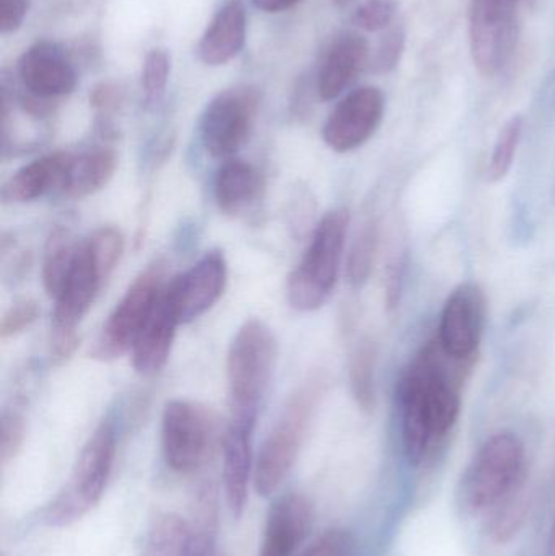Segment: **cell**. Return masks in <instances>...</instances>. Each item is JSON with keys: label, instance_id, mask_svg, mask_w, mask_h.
<instances>
[{"label": "cell", "instance_id": "obj_1", "mask_svg": "<svg viewBox=\"0 0 555 556\" xmlns=\"http://www.w3.org/2000/svg\"><path fill=\"white\" fill-rule=\"evenodd\" d=\"M475 359L450 356L439 340L427 343L398 384L404 453L414 466L426 463L455 427L462 388Z\"/></svg>", "mask_w": 555, "mask_h": 556}, {"label": "cell", "instance_id": "obj_2", "mask_svg": "<svg viewBox=\"0 0 555 556\" xmlns=\"http://www.w3.org/2000/svg\"><path fill=\"white\" fill-rule=\"evenodd\" d=\"M116 459V433L103 421L81 447L71 476L46 505L42 521L49 528H68L81 521L103 498Z\"/></svg>", "mask_w": 555, "mask_h": 556}, {"label": "cell", "instance_id": "obj_3", "mask_svg": "<svg viewBox=\"0 0 555 556\" xmlns=\"http://www.w3.org/2000/svg\"><path fill=\"white\" fill-rule=\"evenodd\" d=\"M277 342L261 319L244 320L237 330L227 356L230 418L254 421L269 389L276 366Z\"/></svg>", "mask_w": 555, "mask_h": 556}, {"label": "cell", "instance_id": "obj_4", "mask_svg": "<svg viewBox=\"0 0 555 556\" xmlns=\"http://www.w3.org/2000/svg\"><path fill=\"white\" fill-rule=\"evenodd\" d=\"M527 479L524 443L514 433L489 438L472 457L459 483V503L472 515L489 513L517 490Z\"/></svg>", "mask_w": 555, "mask_h": 556}, {"label": "cell", "instance_id": "obj_5", "mask_svg": "<svg viewBox=\"0 0 555 556\" xmlns=\"http://www.w3.org/2000/svg\"><path fill=\"white\" fill-rule=\"evenodd\" d=\"M325 392V379L312 378L287 402L276 427L261 446L254 464L253 485L257 495L269 498L282 486L299 459L313 414Z\"/></svg>", "mask_w": 555, "mask_h": 556}, {"label": "cell", "instance_id": "obj_6", "mask_svg": "<svg viewBox=\"0 0 555 556\" xmlns=\"http://www.w3.org/2000/svg\"><path fill=\"white\" fill-rule=\"evenodd\" d=\"M349 230V212H328L315 228L303 260L290 274L287 298L297 311H315L335 290Z\"/></svg>", "mask_w": 555, "mask_h": 556}, {"label": "cell", "instance_id": "obj_7", "mask_svg": "<svg viewBox=\"0 0 555 556\" xmlns=\"http://www.w3.org/2000/svg\"><path fill=\"white\" fill-rule=\"evenodd\" d=\"M104 280L106 278L101 276L87 240L81 241L77 244L74 263L65 278L64 287L54 300L51 340H49L52 362H65L77 349L78 324L90 309Z\"/></svg>", "mask_w": 555, "mask_h": 556}, {"label": "cell", "instance_id": "obj_8", "mask_svg": "<svg viewBox=\"0 0 555 556\" xmlns=\"http://www.w3.org/2000/svg\"><path fill=\"white\" fill-rule=\"evenodd\" d=\"M215 425L202 405L175 399L162 417V450L166 466L178 473H194L211 459Z\"/></svg>", "mask_w": 555, "mask_h": 556}, {"label": "cell", "instance_id": "obj_9", "mask_svg": "<svg viewBox=\"0 0 555 556\" xmlns=\"http://www.w3.org/2000/svg\"><path fill=\"white\" fill-rule=\"evenodd\" d=\"M260 104L261 91L253 85L218 93L201 119V139L207 153L222 160L234 156L250 139Z\"/></svg>", "mask_w": 555, "mask_h": 556}, {"label": "cell", "instance_id": "obj_10", "mask_svg": "<svg viewBox=\"0 0 555 556\" xmlns=\"http://www.w3.org/2000/svg\"><path fill=\"white\" fill-rule=\"evenodd\" d=\"M520 0H472L469 45L481 74L494 77L510 61L517 41Z\"/></svg>", "mask_w": 555, "mask_h": 556}, {"label": "cell", "instance_id": "obj_11", "mask_svg": "<svg viewBox=\"0 0 555 556\" xmlns=\"http://www.w3.org/2000/svg\"><path fill=\"white\" fill-rule=\"evenodd\" d=\"M163 290L165 285L159 269L147 270L137 277L108 317L94 345L93 355L104 362L130 352L147 320L152 316Z\"/></svg>", "mask_w": 555, "mask_h": 556}, {"label": "cell", "instance_id": "obj_12", "mask_svg": "<svg viewBox=\"0 0 555 556\" xmlns=\"http://www.w3.org/2000/svg\"><path fill=\"white\" fill-rule=\"evenodd\" d=\"M488 323V298L476 281H465L450 294L440 316L439 340L453 358L475 359Z\"/></svg>", "mask_w": 555, "mask_h": 556}, {"label": "cell", "instance_id": "obj_13", "mask_svg": "<svg viewBox=\"0 0 555 556\" xmlns=\"http://www.w3.org/2000/svg\"><path fill=\"white\" fill-rule=\"evenodd\" d=\"M384 108L387 100L380 88H357L329 114L323 127V140L332 152L348 153L358 149L377 132Z\"/></svg>", "mask_w": 555, "mask_h": 556}, {"label": "cell", "instance_id": "obj_14", "mask_svg": "<svg viewBox=\"0 0 555 556\" xmlns=\"http://www.w3.org/2000/svg\"><path fill=\"white\" fill-rule=\"evenodd\" d=\"M227 285V261L222 251H209L188 273L166 285L169 303L179 323L188 324L207 313Z\"/></svg>", "mask_w": 555, "mask_h": 556}, {"label": "cell", "instance_id": "obj_15", "mask_svg": "<svg viewBox=\"0 0 555 556\" xmlns=\"http://www.w3.org/2000/svg\"><path fill=\"white\" fill-rule=\"evenodd\" d=\"M18 77L31 97L41 100L65 97L77 87V74L65 52L54 42L39 41L23 52Z\"/></svg>", "mask_w": 555, "mask_h": 556}, {"label": "cell", "instance_id": "obj_16", "mask_svg": "<svg viewBox=\"0 0 555 556\" xmlns=\"http://www.w3.org/2000/svg\"><path fill=\"white\" fill-rule=\"evenodd\" d=\"M313 526L312 502L302 493H286L270 505L257 556H295Z\"/></svg>", "mask_w": 555, "mask_h": 556}, {"label": "cell", "instance_id": "obj_17", "mask_svg": "<svg viewBox=\"0 0 555 556\" xmlns=\"http://www.w3.org/2000/svg\"><path fill=\"white\" fill-rule=\"evenodd\" d=\"M254 421L230 418L222 438L225 498L235 518L243 516L250 496V483L254 479Z\"/></svg>", "mask_w": 555, "mask_h": 556}, {"label": "cell", "instance_id": "obj_18", "mask_svg": "<svg viewBox=\"0 0 555 556\" xmlns=\"http://www.w3.org/2000/svg\"><path fill=\"white\" fill-rule=\"evenodd\" d=\"M370 62L368 41L358 33H342L329 46L318 74V93L323 101L336 100L348 90Z\"/></svg>", "mask_w": 555, "mask_h": 556}, {"label": "cell", "instance_id": "obj_19", "mask_svg": "<svg viewBox=\"0 0 555 556\" xmlns=\"http://www.w3.org/2000/svg\"><path fill=\"white\" fill-rule=\"evenodd\" d=\"M179 324L181 323L169 303L165 287L152 316L130 349L133 366L137 372L152 376L165 368Z\"/></svg>", "mask_w": 555, "mask_h": 556}, {"label": "cell", "instance_id": "obj_20", "mask_svg": "<svg viewBox=\"0 0 555 556\" xmlns=\"http://www.w3.org/2000/svg\"><path fill=\"white\" fill-rule=\"evenodd\" d=\"M247 42V9L243 0H227L215 13L198 46L199 59L218 67L237 58Z\"/></svg>", "mask_w": 555, "mask_h": 556}, {"label": "cell", "instance_id": "obj_21", "mask_svg": "<svg viewBox=\"0 0 555 556\" xmlns=\"http://www.w3.org/2000/svg\"><path fill=\"white\" fill-rule=\"evenodd\" d=\"M72 153L55 152L41 156L16 169L2 188V201L7 204H25L62 189Z\"/></svg>", "mask_w": 555, "mask_h": 556}, {"label": "cell", "instance_id": "obj_22", "mask_svg": "<svg viewBox=\"0 0 555 556\" xmlns=\"http://www.w3.org/2000/svg\"><path fill=\"white\" fill-rule=\"evenodd\" d=\"M212 555L211 541L199 538L194 526L175 513H163L153 519L142 556Z\"/></svg>", "mask_w": 555, "mask_h": 556}, {"label": "cell", "instance_id": "obj_23", "mask_svg": "<svg viewBox=\"0 0 555 556\" xmlns=\"http://www.w3.org/2000/svg\"><path fill=\"white\" fill-rule=\"evenodd\" d=\"M261 189L263 179L260 172L241 160H228L215 176V201L225 214L237 215L247 211L260 198Z\"/></svg>", "mask_w": 555, "mask_h": 556}, {"label": "cell", "instance_id": "obj_24", "mask_svg": "<svg viewBox=\"0 0 555 556\" xmlns=\"http://www.w3.org/2000/svg\"><path fill=\"white\" fill-rule=\"evenodd\" d=\"M116 153L111 149L88 150L72 155L65 172L62 191L72 199H85L101 191L116 172Z\"/></svg>", "mask_w": 555, "mask_h": 556}, {"label": "cell", "instance_id": "obj_25", "mask_svg": "<svg viewBox=\"0 0 555 556\" xmlns=\"http://www.w3.org/2000/svg\"><path fill=\"white\" fill-rule=\"evenodd\" d=\"M75 251H77V244L72 243L67 231L55 228L49 235L45 248V261H42V283H45L46 293L54 300L61 293L65 278L71 273Z\"/></svg>", "mask_w": 555, "mask_h": 556}, {"label": "cell", "instance_id": "obj_26", "mask_svg": "<svg viewBox=\"0 0 555 556\" xmlns=\"http://www.w3.org/2000/svg\"><path fill=\"white\" fill-rule=\"evenodd\" d=\"M375 366H377V345L370 339L357 343L349 363V382L352 395L364 412H374Z\"/></svg>", "mask_w": 555, "mask_h": 556}, {"label": "cell", "instance_id": "obj_27", "mask_svg": "<svg viewBox=\"0 0 555 556\" xmlns=\"http://www.w3.org/2000/svg\"><path fill=\"white\" fill-rule=\"evenodd\" d=\"M378 241H380V227L377 222L368 220L355 237L349 254L348 278L352 287L362 288L370 278L375 257H377Z\"/></svg>", "mask_w": 555, "mask_h": 556}, {"label": "cell", "instance_id": "obj_28", "mask_svg": "<svg viewBox=\"0 0 555 556\" xmlns=\"http://www.w3.org/2000/svg\"><path fill=\"white\" fill-rule=\"evenodd\" d=\"M524 127L525 119L520 114L512 116L502 127L488 166L489 182H501L510 173L515 156H517L518 146H520Z\"/></svg>", "mask_w": 555, "mask_h": 556}, {"label": "cell", "instance_id": "obj_29", "mask_svg": "<svg viewBox=\"0 0 555 556\" xmlns=\"http://www.w3.org/2000/svg\"><path fill=\"white\" fill-rule=\"evenodd\" d=\"M90 247L91 254H93L94 263L100 269L101 276L108 278L117 263L124 251V237L117 228L103 227L94 231L87 240Z\"/></svg>", "mask_w": 555, "mask_h": 556}, {"label": "cell", "instance_id": "obj_30", "mask_svg": "<svg viewBox=\"0 0 555 556\" xmlns=\"http://www.w3.org/2000/svg\"><path fill=\"white\" fill-rule=\"evenodd\" d=\"M169 55L165 49H150L142 68V88L149 106H155L165 94L169 78Z\"/></svg>", "mask_w": 555, "mask_h": 556}, {"label": "cell", "instance_id": "obj_31", "mask_svg": "<svg viewBox=\"0 0 555 556\" xmlns=\"http://www.w3.org/2000/svg\"><path fill=\"white\" fill-rule=\"evenodd\" d=\"M396 13L398 3L394 0H367L355 9L352 22L364 31H384L391 28Z\"/></svg>", "mask_w": 555, "mask_h": 556}, {"label": "cell", "instance_id": "obj_32", "mask_svg": "<svg viewBox=\"0 0 555 556\" xmlns=\"http://www.w3.org/2000/svg\"><path fill=\"white\" fill-rule=\"evenodd\" d=\"M404 49H406V31L403 26L388 28L371 58V67L377 74H390L400 65Z\"/></svg>", "mask_w": 555, "mask_h": 556}, {"label": "cell", "instance_id": "obj_33", "mask_svg": "<svg viewBox=\"0 0 555 556\" xmlns=\"http://www.w3.org/2000/svg\"><path fill=\"white\" fill-rule=\"evenodd\" d=\"M25 443V418L15 408H5L0 417V459L3 466L15 459Z\"/></svg>", "mask_w": 555, "mask_h": 556}, {"label": "cell", "instance_id": "obj_34", "mask_svg": "<svg viewBox=\"0 0 555 556\" xmlns=\"http://www.w3.org/2000/svg\"><path fill=\"white\" fill-rule=\"evenodd\" d=\"M38 316L39 307L36 301H15L3 314L2 323H0V337L5 340L25 332L38 319Z\"/></svg>", "mask_w": 555, "mask_h": 556}, {"label": "cell", "instance_id": "obj_35", "mask_svg": "<svg viewBox=\"0 0 555 556\" xmlns=\"http://www.w3.org/2000/svg\"><path fill=\"white\" fill-rule=\"evenodd\" d=\"M352 548H354V542L348 532L331 529L319 535L300 556H352Z\"/></svg>", "mask_w": 555, "mask_h": 556}, {"label": "cell", "instance_id": "obj_36", "mask_svg": "<svg viewBox=\"0 0 555 556\" xmlns=\"http://www.w3.org/2000/svg\"><path fill=\"white\" fill-rule=\"evenodd\" d=\"M28 12V0H0V29L3 35L16 31Z\"/></svg>", "mask_w": 555, "mask_h": 556}, {"label": "cell", "instance_id": "obj_37", "mask_svg": "<svg viewBox=\"0 0 555 556\" xmlns=\"http://www.w3.org/2000/svg\"><path fill=\"white\" fill-rule=\"evenodd\" d=\"M121 103V90L113 84H100L93 88L90 94V104L94 110L110 113L116 110Z\"/></svg>", "mask_w": 555, "mask_h": 556}, {"label": "cell", "instance_id": "obj_38", "mask_svg": "<svg viewBox=\"0 0 555 556\" xmlns=\"http://www.w3.org/2000/svg\"><path fill=\"white\" fill-rule=\"evenodd\" d=\"M404 263L401 260L391 264L387 281L388 309H393L400 303L401 290H403Z\"/></svg>", "mask_w": 555, "mask_h": 556}, {"label": "cell", "instance_id": "obj_39", "mask_svg": "<svg viewBox=\"0 0 555 556\" xmlns=\"http://www.w3.org/2000/svg\"><path fill=\"white\" fill-rule=\"evenodd\" d=\"M299 2L300 0H253L257 9L269 13L283 12V10L292 9Z\"/></svg>", "mask_w": 555, "mask_h": 556}, {"label": "cell", "instance_id": "obj_40", "mask_svg": "<svg viewBox=\"0 0 555 556\" xmlns=\"http://www.w3.org/2000/svg\"><path fill=\"white\" fill-rule=\"evenodd\" d=\"M550 556H555V525L553 529V535H551Z\"/></svg>", "mask_w": 555, "mask_h": 556}, {"label": "cell", "instance_id": "obj_41", "mask_svg": "<svg viewBox=\"0 0 555 556\" xmlns=\"http://www.w3.org/2000/svg\"><path fill=\"white\" fill-rule=\"evenodd\" d=\"M352 2H354V0H332L336 7H348L351 5Z\"/></svg>", "mask_w": 555, "mask_h": 556}, {"label": "cell", "instance_id": "obj_42", "mask_svg": "<svg viewBox=\"0 0 555 556\" xmlns=\"http://www.w3.org/2000/svg\"><path fill=\"white\" fill-rule=\"evenodd\" d=\"M204 556H212V555H204Z\"/></svg>", "mask_w": 555, "mask_h": 556}]
</instances>
